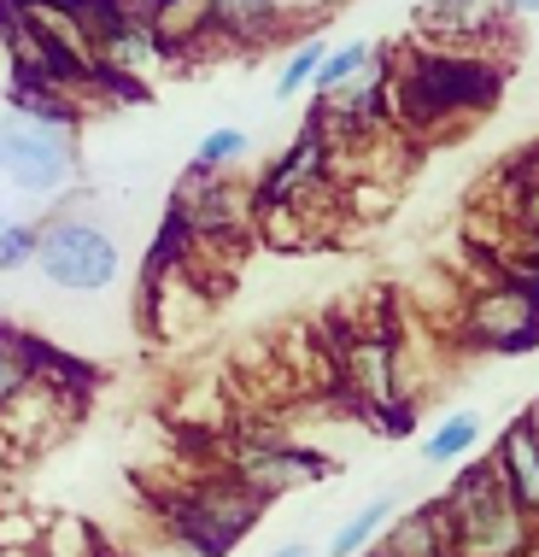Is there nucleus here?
Wrapping results in <instances>:
<instances>
[{
  "instance_id": "f257e3e1",
  "label": "nucleus",
  "mask_w": 539,
  "mask_h": 557,
  "mask_svg": "<svg viewBox=\"0 0 539 557\" xmlns=\"http://www.w3.org/2000/svg\"><path fill=\"white\" fill-rule=\"evenodd\" d=\"M335 387L369 417V429L411 441L416 434V399L399 382V329L393 323H358L335 341Z\"/></svg>"
},
{
  "instance_id": "f03ea898",
  "label": "nucleus",
  "mask_w": 539,
  "mask_h": 557,
  "mask_svg": "<svg viewBox=\"0 0 539 557\" xmlns=\"http://www.w3.org/2000/svg\"><path fill=\"white\" fill-rule=\"evenodd\" d=\"M446 522H452V546L457 557H522L528 552V534L534 522L516 510V499L504 493L499 470H492V458H475L469 470L452 475V487H446Z\"/></svg>"
},
{
  "instance_id": "7ed1b4c3",
  "label": "nucleus",
  "mask_w": 539,
  "mask_h": 557,
  "mask_svg": "<svg viewBox=\"0 0 539 557\" xmlns=\"http://www.w3.org/2000/svg\"><path fill=\"white\" fill-rule=\"evenodd\" d=\"M0 176L24 200H59L77 183V124L53 112L7 107V117H0Z\"/></svg>"
},
{
  "instance_id": "20e7f679",
  "label": "nucleus",
  "mask_w": 539,
  "mask_h": 557,
  "mask_svg": "<svg viewBox=\"0 0 539 557\" xmlns=\"http://www.w3.org/2000/svg\"><path fill=\"white\" fill-rule=\"evenodd\" d=\"M41 282L59 294H106L124 270V252L106 223L83 218V212H59L48 223H36V259Z\"/></svg>"
},
{
  "instance_id": "39448f33",
  "label": "nucleus",
  "mask_w": 539,
  "mask_h": 557,
  "mask_svg": "<svg viewBox=\"0 0 539 557\" xmlns=\"http://www.w3.org/2000/svg\"><path fill=\"white\" fill-rule=\"evenodd\" d=\"M164 510H171V529L183 534L193 552L223 557V552L241 546V534L252 529V522H259L264 499H259L252 487H241L235 475H223V481H200L193 493L171 499Z\"/></svg>"
},
{
  "instance_id": "423d86ee",
  "label": "nucleus",
  "mask_w": 539,
  "mask_h": 557,
  "mask_svg": "<svg viewBox=\"0 0 539 557\" xmlns=\"http://www.w3.org/2000/svg\"><path fill=\"white\" fill-rule=\"evenodd\" d=\"M77 411H83V394L48 382V375H29L12 399H0V451L7 458H36L53 441H65Z\"/></svg>"
},
{
  "instance_id": "0eeeda50",
  "label": "nucleus",
  "mask_w": 539,
  "mask_h": 557,
  "mask_svg": "<svg viewBox=\"0 0 539 557\" xmlns=\"http://www.w3.org/2000/svg\"><path fill=\"white\" fill-rule=\"evenodd\" d=\"M463 335L492 346V352H528L539 341V282H475L469 306H463Z\"/></svg>"
},
{
  "instance_id": "6e6552de",
  "label": "nucleus",
  "mask_w": 539,
  "mask_h": 557,
  "mask_svg": "<svg viewBox=\"0 0 539 557\" xmlns=\"http://www.w3.org/2000/svg\"><path fill=\"white\" fill-rule=\"evenodd\" d=\"M335 458H323V451H305V446H288L276 441V434H247L241 451H235V481L252 487L259 499H281V493L293 487H311V481H335Z\"/></svg>"
},
{
  "instance_id": "1a4fd4ad",
  "label": "nucleus",
  "mask_w": 539,
  "mask_h": 557,
  "mask_svg": "<svg viewBox=\"0 0 539 557\" xmlns=\"http://www.w3.org/2000/svg\"><path fill=\"white\" fill-rule=\"evenodd\" d=\"M511 24L504 0H423L416 12V29L434 36L440 48H469V41H492Z\"/></svg>"
},
{
  "instance_id": "9d476101",
  "label": "nucleus",
  "mask_w": 539,
  "mask_h": 557,
  "mask_svg": "<svg viewBox=\"0 0 539 557\" xmlns=\"http://www.w3.org/2000/svg\"><path fill=\"white\" fill-rule=\"evenodd\" d=\"M492 470H499L504 493L516 499V510L528 522H539V423L534 417H516L499 434V451H492Z\"/></svg>"
},
{
  "instance_id": "9b49d317",
  "label": "nucleus",
  "mask_w": 539,
  "mask_h": 557,
  "mask_svg": "<svg viewBox=\"0 0 539 557\" xmlns=\"http://www.w3.org/2000/svg\"><path fill=\"white\" fill-rule=\"evenodd\" d=\"M369 552L376 557H457L452 522H446L440 505H423V510H411V517H393Z\"/></svg>"
},
{
  "instance_id": "f8f14e48",
  "label": "nucleus",
  "mask_w": 539,
  "mask_h": 557,
  "mask_svg": "<svg viewBox=\"0 0 539 557\" xmlns=\"http://www.w3.org/2000/svg\"><path fill=\"white\" fill-rule=\"evenodd\" d=\"M205 24L212 36H229V41H264L288 24L281 0H205Z\"/></svg>"
},
{
  "instance_id": "ddd939ff",
  "label": "nucleus",
  "mask_w": 539,
  "mask_h": 557,
  "mask_svg": "<svg viewBox=\"0 0 539 557\" xmlns=\"http://www.w3.org/2000/svg\"><path fill=\"white\" fill-rule=\"evenodd\" d=\"M393 510H399L393 493H376V499H364V505H358L352 517L335 529V540H328V557H364V552L381 540L387 522H393Z\"/></svg>"
},
{
  "instance_id": "4468645a",
  "label": "nucleus",
  "mask_w": 539,
  "mask_h": 557,
  "mask_svg": "<svg viewBox=\"0 0 539 557\" xmlns=\"http://www.w3.org/2000/svg\"><path fill=\"white\" fill-rule=\"evenodd\" d=\"M247 159H252V135L235 129V124H217V129L200 135V147H193V159H188V176H229L235 164H247Z\"/></svg>"
},
{
  "instance_id": "2eb2a0df",
  "label": "nucleus",
  "mask_w": 539,
  "mask_h": 557,
  "mask_svg": "<svg viewBox=\"0 0 539 557\" xmlns=\"http://www.w3.org/2000/svg\"><path fill=\"white\" fill-rule=\"evenodd\" d=\"M481 411H452L446 423H434V434L423 441V458L434 463V470H446V463H463L475 446H481Z\"/></svg>"
},
{
  "instance_id": "dca6fc26",
  "label": "nucleus",
  "mask_w": 539,
  "mask_h": 557,
  "mask_svg": "<svg viewBox=\"0 0 539 557\" xmlns=\"http://www.w3.org/2000/svg\"><path fill=\"white\" fill-rule=\"evenodd\" d=\"M376 65H381V48H376V41H347V48H328L317 83H311V95H335V88L369 77Z\"/></svg>"
},
{
  "instance_id": "f3484780",
  "label": "nucleus",
  "mask_w": 539,
  "mask_h": 557,
  "mask_svg": "<svg viewBox=\"0 0 539 557\" xmlns=\"http://www.w3.org/2000/svg\"><path fill=\"white\" fill-rule=\"evenodd\" d=\"M36 557H106V546H100V534L83 517H53V522H41Z\"/></svg>"
},
{
  "instance_id": "a211bd4d",
  "label": "nucleus",
  "mask_w": 539,
  "mask_h": 557,
  "mask_svg": "<svg viewBox=\"0 0 539 557\" xmlns=\"http://www.w3.org/2000/svg\"><path fill=\"white\" fill-rule=\"evenodd\" d=\"M36 335H24V329L0 323V399H12L18 387L36 375Z\"/></svg>"
},
{
  "instance_id": "6ab92c4d",
  "label": "nucleus",
  "mask_w": 539,
  "mask_h": 557,
  "mask_svg": "<svg viewBox=\"0 0 539 557\" xmlns=\"http://www.w3.org/2000/svg\"><path fill=\"white\" fill-rule=\"evenodd\" d=\"M323 59H328V41H323V36H305V41H299V48H293L288 59H281V71H276V100L305 95V88L317 83Z\"/></svg>"
},
{
  "instance_id": "aec40b11",
  "label": "nucleus",
  "mask_w": 539,
  "mask_h": 557,
  "mask_svg": "<svg viewBox=\"0 0 539 557\" xmlns=\"http://www.w3.org/2000/svg\"><path fill=\"white\" fill-rule=\"evenodd\" d=\"M29 259H36V223L7 218L0 223V270H24Z\"/></svg>"
},
{
  "instance_id": "412c9836",
  "label": "nucleus",
  "mask_w": 539,
  "mask_h": 557,
  "mask_svg": "<svg viewBox=\"0 0 539 557\" xmlns=\"http://www.w3.org/2000/svg\"><path fill=\"white\" fill-rule=\"evenodd\" d=\"M41 540V522L24 517V510H0V546H18V552H36Z\"/></svg>"
},
{
  "instance_id": "4be33fe9",
  "label": "nucleus",
  "mask_w": 539,
  "mask_h": 557,
  "mask_svg": "<svg viewBox=\"0 0 539 557\" xmlns=\"http://www.w3.org/2000/svg\"><path fill=\"white\" fill-rule=\"evenodd\" d=\"M323 7H340V0H281V12H288V18H293V12H323Z\"/></svg>"
},
{
  "instance_id": "5701e85b",
  "label": "nucleus",
  "mask_w": 539,
  "mask_h": 557,
  "mask_svg": "<svg viewBox=\"0 0 539 557\" xmlns=\"http://www.w3.org/2000/svg\"><path fill=\"white\" fill-rule=\"evenodd\" d=\"M504 12L511 18H539V0H504Z\"/></svg>"
},
{
  "instance_id": "b1692460",
  "label": "nucleus",
  "mask_w": 539,
  "mask_h": 557,
  "mask_svg": "<svg viewBox=\"0 0 539 557\" xmlns=\"http://www.w3.org/2000/svg\"><path fill=\"white\" fill-rule=\"evenodd\" d=\"M270 557H317V552H311L305 540H288V546H276V552H270Z\"/></svg>"
},
{
  "instance_id": "393cba45",
  "label": "nucleus",
  "mask_w": 539,
  "mask_h": 557,
  "mask_svg": "<svg viewBox=\"0 0 539 557\" xmlns=\"http://www.w3.org/2000/svg\"><path fill=\"white\" fill-rule=\"evenodd\" d=\"M7 487H12V458L0 451V499H7Z\"/></svg>"
},
{
  "instance_id": "a878e982",
  "label": "nucleus",
  "mask_w": 539,
  "mask_h": 557,
  "mask_svg": "<svg viewBox=\"0 0 539 557\" xmlns=\"http://www.w3.org/2000/svg\"><path fill=\"white\" fill-rule=\"evenodd\" d=\"M0 557H36V552H18V546H0Z\"/></svg>"
},
{
  "instance_id": "bb28decb",
  "label": "nucleus",
  "mask_w": 539,
  "mask_h": 557,
  "mask_svg": "<svg viewBox=\"0 0 539 557\" xmlns=\"http://www.w3.org/2000/svg\"><path fill=\"white\" fill-rule=\"evenodd\" d=\"M528 417H534V423H539V405H534V411H528Z\"/></svg>"
},
{
  "instance_id": "cd10ccee",
  "label": "nucleus",
  "mask_w": 539,
  "mask_h": 557,
  "mask_svg": "<svg viewBox=\"0 0 539 557\" xmlns=\"http://www.w3.org/2000/svg\"><path fill=\"white\" fill-rule=\"evenodd\" d=\"M0 223H7V212H0Z\"/></svg>"
},
{
  "instance_id": "c85d7f7f",
  "label": "nucleus",
  "mask_w": 539,
  "mask_h": 557,
  "mask_svg": "<svg viewBox=\"0 0 539 557\" xmlns=\"http://www.w3.org/2000/svg\"><path fill=\"white\" fill-rule=\"evenodd\" d=\"M364 557H376V552H364Z\"/></svg>"
},
{
  "instance_id": "c756f323",
  "label": "nucleus",
  "mask_w": 539,
  "mask_h": 557,
  "mask_svg": "<svg viewBox=\"0 0 539 557\" xmlns=\"http://www.w3.org/2000/svg\"><path fill=\"white\" fill-rule=\"evenodd\" d=\"M106 557H117V552H106Z\"/></svg>"
}]
</instances>
